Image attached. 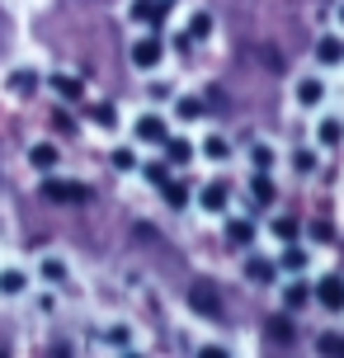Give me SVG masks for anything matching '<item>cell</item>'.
Listing matches in <instances>:
<instances>
[{"label": "cell", "instance_id": "obj_1", "mask_svg": "<svg viewBox=\"0 0 344 358\" xmlns=\"http://www.w3.org/2000/svg\"><path fill=\"white\" fill-rule=\"evenodd\" d=\"M43 198H52V203H85L90 189L76 184V179H48V184H43Z\"/></svg>", "mask_w": 344, "mask_h": 358}, {"label": "cell", "instance_id": "obj_2", "mask_svg": "<svg viewBox=\"0 0 344 358\" xmlns=\"http://www.w3.org/2000/svg\"><path fill=\"white\" fill-rule=\"evenodd\" d=\"M316 297H321V306H330V311H344V278L340 273L321 278V283H316Z\"/></svg>", "mask_w": 344, "mask_h": 358}, {"label": "cell", "instance_id": "obj_3", "mask_svg": "<svg viewBox=\"0 0 344 358\" xmlns=\"http://www.w3.org/2000/svg\"><path fill=\"white\" fill-rule=\"evenodd\" d=\"M161 38H137V43H132V62H137V66H142V71H151V66H156V62H161Z\"/></svg>", "mask_w": 344, "mask_h": 358}, {"label": "cell", "instance_id": "obj_4", "mask_svg": "<svg viewBox=\"0 0 344 358\" xmlns=\"http://www.w3.org/2000/svg\"><path fill=\"white\" fill-rule=\"evenodd\" d=\"M189 306H194V311H208V316H222V302H217V292H213V287H194V292H189Z\"/></svg>", "mask_w": 344, "mask_h": 358}, {"label": "cell", "instance_id": "obj_5", "mask_svg": "<svg viewBox=\"0 0 344 358\" xmlns=\"http://www.w3.org/2000/svg\"><path fill=\"white\" fill-rule=\"evenodd\" d=\"M227 198H231V189H227V184H208V189H203V208H208V213H222V208H227Z\"/></svg>", "mask_w": 344, "mask_h": 358}, {"label": "cell", "instance_id": "obj_6", "mask_svg": "<svg viewBox=\"0 0 344 358\" xmlns=\"http://www.w3.org/2000/svg\"><path fill=\"white\" fill-rule=\"evenodd\" d=\"M137 137L142 142H165V123L156 113H146V118H137Z\"/></svg>", "mask_w": 344, "mask_h": 358}, {"label": "cell", "instance_id": "obj_7", "mask_svg": "<svg viewBox=\"0 0 344 358\" xmlns=\"http://www.w3.org/2000/svg\"><path fill=\"white\" fill-rule=\"evenodd\" d=\"M264 330H269V344H278V349H288V344H292V325L283 321V316H273Z\"/></svg>", "mask_w": 344, "mask_h": 358}, {"label": "cell", "instance_id": "obj_8", "mask_svg": "<svg viewBox=\"0 0 344 358\" xmlns=\"http://www.w3.org/2000/svg\"><path fill=\"white\" fill-rule=\"evenodd\" d=\"M165 156L175 165H184L189 156H194V142H184V137H165Z\"/></svg>", "mask_w": 344, "mask_h": 358}, {"label": "cell", "instance_id": "obj_9", "mask_svg": "<svg viewBox=\"0 0 344 358\" xmlns=\"http://www.w3.org/2000/svg\"><path fill=\"white\" fill-rule=\"evenodd\" d=\"M132 19H165V0H137Z\"/></svg>", "mask_w": 344, "mask_h": 358}, {"label": "cell", "instance_id": "obj_10", "mask_svg": "<svg viewBox=\"0 0 344 358\" xmlns=\"http://www.w3.org/2000/svg\"><path fill=\"white\" fill-rule=\"evenodd\" d=\"M161 194H165V203H170V208H184V203H189V189H184V184H175V179H165Z\"/></svg>", "mask_w": 344, "mask_h": 358}, {"label": "cell", "instance_id": "obj_11", "mask_svg": "<svg viewBox=\"0 0 344 358\" xmlns=\"http://www.w3.org/2000/svg\"><path fill=\"white\" fill-rule=\"evenodd\" d=\"M250 194H255V203H273V179L269 175H255L250 179Z\"/></svg>", "mask_w": 344, "mask_h": 358}, {"label": "cell", "instance_id": "obj_12", "mask_svg": "<svg viewBox=\"0 0 344 358\" xmlns=\"http://www.w3.org/2000/svg\"><path fill=\"white\" fill-rule=\"evenodd\" d=\"M52 90L62 99H80V80H71V76H52Z\"/></svg>", "mask_w": 344, "mask_h": 358}, {"label": "cell", "instance_id": "obj_13", "mask_svg": "<svg viewBox=\"0 0 344 358\" xmlns=\"http://www.w3.org/2000/svg\"><path fill=\"white\" fill-rule=\"evenodd\" d=\"M29 161H34L38 170H52V165H57V146H34V151H29Z\"/></svg>", "mask_w": 344, "mask_h": 358}, {"label": "cell", "instance_id": "obj_14", "mask_svg": "<svg viewBox=\"0 0 344 358\" xmlns=\"http://www.w3.org/2000/svg\"><path fill=\"white\" fill-rule=\"evenodd\" d=\"M321 94H326L321 80H302V85H297V99H302V104H321Z\"/></svg>", "mask_w": 344, "mask_h": 358}, {"label": "cell", "instance_id": "obj_15", "mask_svg": "<svg viewBox=\"0 0 344 358\" xmlns=\"http://www.w3.org/2000/svg\"><path fill=\"white\" fill-rule=\"evenodd\" d=\"M316 57H321V62H340V57H344V43H335V38H326V43L316 48Z\"/></svg>", "mask_w": 344, "mask_h": 358}, {"label": "cell", "instance_id": "obj_16", "mask_svg": "<svg viewBox=\"0 0 344 358\" xmlns=\"http://www.w3.org/2000/svg\"><path fill=\"white\" fill-rule=\"evenodd\" d=\"M278 264H283V268H292V273H297V268H307V255L297 250V245H288V250H283V259H278Z\"/></svg>", "mask_w": 344, "mask_h": 358}, {"label": "cell", "instance_id": "obj_17", "mask_svg": "<svg viewBox=\"0 0 344 358\" xmlns=\"http://www.w3.org/2000/svg\"><path fill=\"white\" fill-rule=\"evenodd\" d=\"M203 151H208L213 161H227V156H231V146L222 142V137H208V142H203Z\"/></svg>", "mask_w": 344, "mask_h": 358}, {"label": "cell", "instance_id": "obj_18", "mask_svg": "<svg viewBox=\"0 0 344 358\" xmlns=\"http://www.w3.org/2000/svg\"><path fill=\"white\" fill-rule=\"evenodd\" d=\"M0 292H24V273H19V268L0 273Z\"/></svg>", "mask_w": 344, "mask_h": 358}, {"label": "cell", "instance_id": "obj_19", "mask_svg": "<svg viewBox=\"0 0 344 358\" xmlns=\"http://www.w3.org/2000/svg\"><path fill=\"white\" fill-rule=\"evenodd\" d=\"M227 236H231L236 245H245V241L255 236V227H250V222H231V227H227Z\"/></svg>", "mask_w": 344, "mask_h": 358}, {"label": "cell", "instance_id": "obj_20", "mask_svg": "<svg viewBox=\"0 0 344 358\" xmlns=\"http://www.w3.org/2000/svg\"><path fill=\"white\" fill-rule=\"evenodd\" d=\"M250 278H255V283H269L273 264H269V259H250Z\"/></svg>", "mask_w": 344, "mask_h": 358}, {"label": "cell", "instance_id": "obj_21", "mask_svg": "<svg viewBox=\"0 0 344 358\" xmlns=\"http://www.w3.org/2000/svg\"><path fill=\"white\" fill-rule=\"evenodd\" d=\"M213 34V15H194V24H189V38H208Z\"/></svg>", "mask_w": 344, "mask_h": 358}, {"label": "cell", "instance_id": "obj_22", "mask_svg": "<svg viewBox=\"0 0 344 358\" xmlns=\"http://www.w3.org/2000/svg\"><path fill=\"white\" fill-rule=\"evenodd\" d=\"M90 113H94V123H99V127H113V123H118V113H113V104H94Z\"/></svg>", "mask_w": 344, "mask_h": 358}, {"label": "cell", "instance_id": "obj_23", "mask_svg": "<svg viewBox=\"0 0 344 358\" xmlns=\"http://www.w3.org/2000/svg\"><path fill=\"white\" fill-rule=\"evenodd\" d=\"M316 349H321V354H344V335H321Z\"/></svg>", "mask_w": 344, "mask_h": 358}, {"label": "cell", "instance_id": "obj_24", "mask_svg": "<svg viewBox=\"0 0 344 358\" xmlns=\"http://www.w3.org/2000/svg\"><path fill=\"white\" fill-rule=\"evenodd\" d=\"M273 236H278V241H292V236H297V222L278 217V222H273Z\"/></svg>", "mask_w": 344, "mask_h": 358}, {"label": "cell", "instance_id": "obj_25", "mask_svg": "<svg viewBox=\"0 0 344 358\" xmlns=\"http://www.w3.org/2000/svg\"><path fill=\"white\" fill-rule=\"evenodd\" d=\"M208 108H203V99H184L180 104V118H203Z\"/></svg>", "mask_w": 344, "mask_h": 358}, {"label": "cell", "instance_id": "obj_26", "mask_svg": "<svg viewBox=\"0 0 344 358\" xmlns=\"http://www.w3.org/2000/svg\"><path fill=\"white\" fill-rule=\"evenodd\" d=\"M283 297H288V306H302V302H307V297H311V292H307V287H302V283H292L288 292H283Z\"/></svg>", "mask_w": 344, "mask_h": 358}, {"label": "cell", "instance_id": "obj_27", "mask_svg": "<svg viewBox=\"0 0 344 358\" xmlns=\"http://www.w3.org/2000/svg\"><path fill=\"white\" fill-rule=\"evenodd\" d=\"M146 179H151V184L161 189V184H165V179H170V175H165V165H161V161H151V165H146Z\"/></svg>", "mask_w": 344, "mask_h": 358}, {"label": "cell", "instance_id": "obj_28", "mask_svg": "<svg viewBox=\"0 0 344 358\" xmlns=\"http://www.w3.org/2000/svg\"><path fill=\"white\" fill-rule=\"evenodd\" d=\"M321 142H326V146L340 142V123H321Z\"/></svg>", "mask_w": 344, "mask_h": 358}, {"label": "cell", "instance_id": "obj_29", "mask_svg": "<svg viewBox=\"0 0 344 358\" xmlns=\"http://www.w3.org/2000/svg\"><path fill=\"white\" fill-rule=\"evenodd\" d=\"M255 165H259V170H269V165H273V151H269V146H255Z\"/></svg>", "mask_w": 344, "mask_h": 358}, {"label": "cell", "instance_id": "obj_30", "mask_svg": "<svg viewBox=\"0 0 344 358\" xmlns=\"http://www.w3.org/2000/svg\"><path fill=\"white\" fill-rule=\"evenodd\" d=\"M10 85H15V90H19V94H29V90H34V76H29V71H19V76H15V80H10Z\"/></svg>", "mask_w": 344, "mask_h": 358}, {"label": "cell", "instance_id": "obj_31", "mask_svg": "<svg viewBox=\"0 0 344 358\" xmlns=\"http://www.w3.org/2000/svg\"><path fill=\"white\" fill-rule=\"evenodd\" d=\"M113 165H118V170H132L137 156H132V151H113Z\"/></svg>", "mask_w": 344, "mask_h": 358}, {"label": "cell", "instance_id": "obj_32", "mask_svg": "<svg viewBox=\"0 0 344 358\" xmlns=\"http://www.w3.org/2000/svg\"><path fill=\"white\" fill-rule=\"evenodd\" d=\"M307 231H311V241H330V227H326V222H311Z\"/></svg>", "mask_w": 344, "mask_h": 358}, {"label": "cell", "instance_id": "obj_33", "mask_svg": "<svg viewBox=\"0 0 344 358\" xmlns=\"http://www.w3.org/2000/svg\"><path fill=\"white\" fill-rule=\"evenodd\" d=\"M311 165H316V156H311V151H297V170H302V175H307Z\"/></svg>", "mask_w": 344, "mask_h": 358}, {"label": "cell", "instance_id": "obj_34", "mask_svg": "<svg viewBox=\"0 0 344 358\" xmlns=\"http://www.w3.org/2000/svg\"><path fill=\"white\" fill-rule=\"evenodd\" d=\"M340 19H344V10H340Z\"/></svg>", "mask_w": 344, "mask_h": 358}, {"label": "cell", "instance_id": "obj_35", "mask_svg": "<svg viewBox=\"0 0 344 358\" xmlns=\"http://www.w3.org/2000/svg\"><path fill=\"white\" fill-rule=\"evenodd\" d=\"M165 5H170V0H165Z\"/></svg>", "mask_w": 344, "mask_h": 358}]
</instances>
